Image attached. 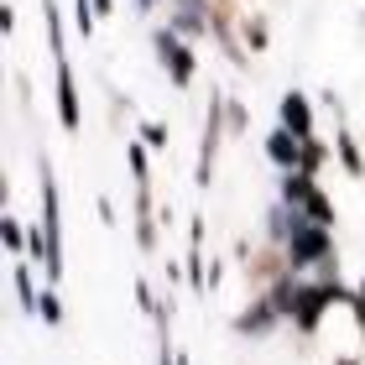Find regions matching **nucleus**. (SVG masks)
Returning a JSON list of instances; mask_svg holds the SVG:
<instances>
[{
    "label": "nucleus",
    "mask_w": 365,
    "mask_h": 365,
    "mask_svg": "<svg viewBox=\"0 0 365 365\" xmlns=\"http://www.w3.org/2000/svg\"><path fill=\"white\" fill-rule=\"evenodd\" d=\"M94 11H99V16H110V11H115V0H94Z\"/></svg>",
    "instance_id": "6ab92c4d"
},
{
    "label": "nucleus",
    "mask_w": 365,
    "mask_h": 365,
    "mask_svg": "<svg viewBox=\"0 0 365 365\" xmlns=\"http://www.w3.org/2000/svg\"><path fill=\"white\" fill-rule=\"evenodd\" d=\"M267 297H272V308L282 313V319H292V313H297V297H303V282H297V277H277Z\"/></svg>",
    "instance_id": "1a4fd4ad"
},
{
    "label": "nucleus",
    "mask_w": 365,
    "mask_h": 365,
    "mask_svg": "<svg viewBox=\"0 0 365 365\" xmlns=\"http://www.w3.org/2000/svg\"><path fill=\"white\" fill-rule=\"evenodd\" d=\"M324 162H329V146L308 136V141H303V162H297V173H308V178H313V173L324 168Z\"/></svg>",
    "instance_id": "ddd939ff"
},
{
    "label": "nucleus",
    "mask_w": 365,
    "mask_h": 365,
    "mask_svg": "<svg viewBox=\"0 0 365 365\" xmlns=\"http://www.w3.org/2000/svg\"><path fill=\"white\" fill-rule=\"evenodd\" d=\"M141 146H152V152H168V125L141 120Z\"/></svg>",
    "instance_id": "2eb2a0df"
},
{
    "label": "nucleus",
    "mask_w": 365,
    "mask_h": 365,
    "mask_svg": "<svg viewBox=\"0 0 365 365\" xmlns=\"http://www.w3.org/2000/svg\"><path fill=\"white\" fill-rule=\"evenodd\" d=\"M11 282H16V297H21V313H37L42 308V292H37V282H31L26 261H16V267H11Z\"/></svg>",
    "instance_id": "9d476101"
},
{
    "label": "nucleus",
    "mask_w": 365,
    "mask_h": 365,
    "mask_svg": "<svg viewBox=\"0 0 365 365\" xmlns=\"http://www.w3.org/2000/svg\"><path fill=\"white\" fill-rule=\"evenodd\" d=\"M152 47H157V63H162V73H168L178 89H188L193 78H198V58H193V47L182 42L173 26H157V31H152Z\"/></svg>",
    "instance_id": "7ed1b4c3"
},
{
    "label": "nucleus",
    "mask_w": 365,
    "mask_h": 365,
    "mask_svg": "<svg viewBox=\"0 0 365 365\" xmlns=\"http://www.w3.org/2000/svg\"><path fill=\"white\" fill-rule=\"evenodd\" d=\"M245 42H251L256 53H261V47H267V26H261L256 16H251V21H245Z\"/></svg>",
    "instance_id": "a211bd4d"
},
{
    "label": "nucleus",
    "mask_w": 365,
    "mask_h": 365,
    "mask_svg": "<svg viewBox=\"0 0 365 365\" xmlns=\"http://www.w3.org/2000/svg\"><path fill=\"white\" fill-rule=\"evenodd\" d=\"M182 42H198L204 31H214V6L209 0H173V21H168Z\"/></svg>",
    "instance_id": "20e7f679"
},
{
    "label": "nucleus",
    "mask_w": 365,
    "mask_h": 365,
    "mask_svg": "<svg viewBox=\"0 0 365 365\" xmlns=\"http://www.w3.org/2000/svg\"><path fill=\"white\" fill-rule=\"evenodd\" d=\"M78 120H84V110H78V84H73V68H68V58H58V125L73 136Z\"/></svg>",
    "instance_id": "39448f33"
},
{
    "label": "nucleus",
    "mask_w": 365,
    "mask_h": 365,
    "mask_svg": "<svg viewBox=\"0 0 365 365\" xmlns=\"http://www.w3.org/2000/svg\"><path fill=\"white\" fill-rule=\"evenodd\" d=\"M282 204L297 209V214H308L313 225H334V220H339V214H334V198H329L308 173H282Z\"/></svg>",
    "instance_id": "f257e3e1"
},
{
    "label": "nucleus",
    "mask_w": 365,
    "mask_h": 365,
    "mask_svg": "<svg viewBox=\"0 0 365 365\" xmlns=\"http://www.w3.org/2000/svg\"><path fill=\"white\" fill-rule=\"evenodd\" d=\"M37 319H42V324H53V329L63 324V303H58V292H42V308H37Z\"/></svg>",
    "instance_id": "dca6fc26"
},
{
    "label": "nucleus",
    "mask_w": 365,
    "mask_h": 365,
    "mask_svg": "<svg viewBox=\"0 0 365 365\" xmlns=\"http://www.w3.org/2000/svg\"><path fill=\"white\" fill-rule=\"evenodd\" d=\"M0 240H6V251H11V256H21L26 245H31V235L21 230V220H16V214H6V230H0Z\"/></svg>",
    "instance_id": "f8f14e48"
},
{
    "label": "nucleus",
    "mask_w": 365,
    "mask_h": 365,
    "mask_svg": "<svg viewBox=\"0 0 365 365\" xmlns=\"http://www.w3.org/2000/svg\"><path fill=\"white\" fill-rule=\"evenodd\" d=\"M277 120L287 125L292 136H313V105H308V94L287 89V94H282V105H277Z\"/></svg>",
    "instance_id": "423d86ee"
},
{
    "label": "nucleus",
    "mask_w": 365,
    "mask_h": 365,
    "mask_svg": "<svg viewBox=\"0 0 365 365\" xmlns=\"http://www.w3.org/2000/svg\"><path fill=\"white\" fill-rule=\"evenodd\" d=\"M360 297H365V277H360Z\"/></svg>",
    "instance_id": "4be33fe9"
},
{
    "label": "nucleus",
    "mask_w": 365,
    "mask_h": 365,
    "mask_svg": "<svg viewBox=\"0 0 365 365\" xmlns=\"http://www.w3.org/2000/svg\"><path fill=\"white\" fill-rule=\"evenodd\" d=\"M277 319H282V313L272 308V297H261V303H251V308L235 319V329H240V334H272Z\"/></svg>",
    "instance_id": "6e6552de"
},
{
    "label": "nucleus",
    "mask_w": 365,
    "mask_h": 365,
    "mask_svg": "<svg viewBox=\"0 0 365 365\" xmlns=\"http://www.w3.org/2000/svg\"><path fill=\"white\" fill-rule=\"evenodd\" d=\"M73 21H78V37H94V21H99L94 0H73Z\"/></svg>",
    "instance_id": "4468645a"
},
{
    "label": "nucleus",
    "mask_w": 365,
    "mask_h": 365,
    "mask_svg": "<svg viewBox=\"0 0 365 365\" xmlns=\"http://www.w3.org/2000/svg\"><path fill=\"white\" fill-rule=\"evenodd\" d=\"M287 267L292 272H303V267H319V261L334 256V240H329V225H313L308 214H297V225H292V235H287Z\"/></svg>",
    "instance_id": "f03ea898"
},
{
    "label": "nucleus",
    "mask_w": 365,
    "mask_h": 365,
    "mask_svg": "<svg viewBox=\"0 0 365 365\" xmlns=\"http://www.w3.org/2000/svg\"><path fill=\"white\" fill-rule=\"evenodd\" d=\"M334 152H339V162H344V173H350V178H365V157H360V146H355L350 130H339Z\"/></svg>",
    "instance_id": "9b49d317"
},
{
    "label": "nucleus",
    "mask_w": 365,
    "mask_h": 365,
    "mask_svg": "<svg viewBox=\"0 0 365 365\" xmlns=\"http://www.w3.org/2000/svg\"><path fill=\"white\" fill-rule=\"evenodd\" d=\"M125 162H130V173H136V182H152V173H146V152H141V146H130Z\"/></svg>",
    "instance_id": "f3484780"
},
{
    "label": "nucleus",
    "mask_w": 365,
    "mask_h": 365,
    "mask_svg": "<svg viewBox=\"0 0 365 365\" xmlns=\"http://www.w3.org/2000/svg\"><path fill=\"white\" fill-rule=\"evenodd\" d=\"M303 141H308V136H292L287 125H277L272 136H267V157L277 162L282 173H297V162H303Z\"/></svg>",
    "instance_id": "0eeeda50"
},
{
    "label": "nucleus",
    "mask_w": 365,
    "mask_h": 365,
    "mask_svg": "<svg viewBox=\"0 0 365 365\" xmlns=\"http://www.w3.org/2000/svg\"><path fill=\"white\" fill-rule=\"evenodd\" d=\"M136 6H141V11H157V6H162V0H136Z\"/></svg>",
    "instance_id": "aec40b11"
},
{
    "label": "nucleus",
    "mask_w": 365,
    "mask_h": 365,
    "mask_svg": "<svg viewBox=\"0 0 365 365\" xmlns=\"http://www.w3.org/2000/svg\"><path fill=\"white\" fill-rule=\"evenodd\" d=\"M339 365H360V360H355V355H344V360H339Z\"/></svg>",
    "instance_id": "412c9836"
}]
</instances>
